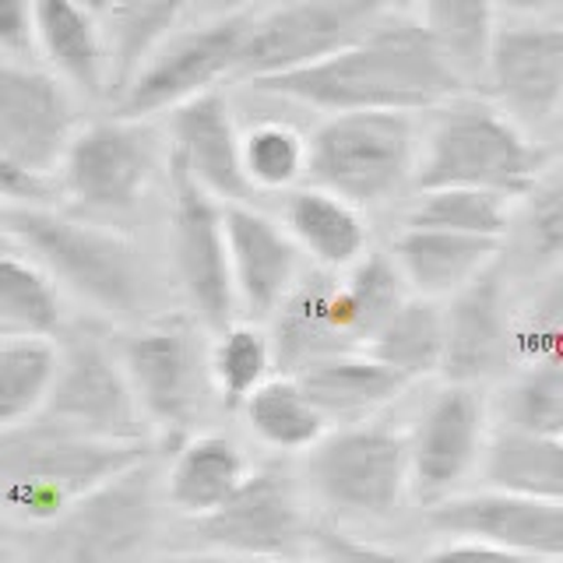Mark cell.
Here are the masks:
<instances>
[{
	"mask_svg": "<svg viewBox=\"0 0 563 563\" xmlns=\"http://www.w3.org/2000/svg\"><path fill=\"white\" fill-rule=\"evenodd\" d=\"M254 88L321 113H422L465 96V78L448 64L419 22L387 14L349 49L313 67L254 81Z\"/></svg>",
	"mask_w": 563,
	"mask_h": 563,
	"instance_id": "6da1fadb",
	"label": "cell"
},
{
	"mask_svg": "<svg viewBox=\"0 0 563 563\" xmlns=\"http://www.w3.org/2000/svg\"><path fill=\"white\" fill-rule=\"evenodd\" d=\"M152 457L148 440H106L49 416L0 433V510L57 525L85 493Z\"/></svg>",
	"mask_w": 563,
	"mask_h": 563,
	"instance_id": "7a4b0ae2",
	"label": "cell"
},
{
	"mask_svg": "<svg viewBox=\"0 0 563 563\" xmlns=\"http://www.w3.org/2000/svg\"><path fill=\"white\" fill-rule=\"evenodd\" d=\"M437 120L416 163V190L472 187L525 201L545 176V148L497 102L457 96L433 110Z\"/></svg>",
	"mask_w": 563,
	"mask_h": 563,
	"instance_id": "3957f363",
	"label": "cell"
},
{
	"mask_svg": "<svg viewBox=\"0 0 563 563\" xmlns=\"http://www.w3.org/2000/svg\"><path fill=\"white\" fill-rule=\"evenodd\" d=\"M4 233L29 254L57 286L106 313L141 307L145 275L137 251L113 229L60 216L53 208H4Z\"/></svg>",
	"mask_w": 563,
	"mask_h": 563,
	"instance_id": "277c9868",
	"label": "cell"
},
{
	"mask_svg": "<svg viewBox=\"0 0 563 563\" xmlns=\"http://www.w3.org/2000/svg\"><path fill=\"white\" fill-rule=\"evenodd\" d=\"M416 163L412 113H328L310 134L307 180L356 208H369L391 201L405 184H416Z\"/></svg>",
	"mask_w": 563,
	"mask_h": 563,
	"instance_id": "5b68a950",
	"label": "cell"
},
{
	"mask_svg": "<svg viewBox=\"0 0 563 563\" xmlns=\"http://www.w3.org/2000/svg\"><path fill=\"white\" fill-rule=\"evenodd\" d=\"M254 22V11H225L205 25L173 32L113 99V117L152 120L219 88L240 70Z\"/></svg>",
	"mask_w": 563,
	"mask_h": 563,
	"instance_id": "8992f818",
	"label": "cell"
},
{
	"mask_svg": "<svg viewBox=\"0 0 563 563\" xmlns=\"http://www.w3.org/2000/svg\"><path fill=\"white\" fill-rule=\"evenodd\" d=\"M317 497L342 515L391 518L409 489V437L380 422L331 427L307 451Z\"/></svg>",
	"mask_w": 563,
	"mask_h": 563,
	"instance_id": "52a82bcc",
	"label": "cell"
},
{
	"mask_svg": "<svg viewBox=\"0 0 563 563\" xmlns=\"http://www.w3.org/2000/svg\"><path fill=\"white\" fill-rule=\"evenodd\" d=\"M169 246L194 321L219 334L240 313L233 264H229L225 205L176 158H169Z\"/></svg>",
	"mask_w": 563,
	"mask_h": 563,
	"instance_id": "ba28073f",
	"label": "cell"
},
{
	"mask_svg": "<svg viewBox=\"0 0 563 563\" xmlns=\"http://www.w3.org/2000/svg\"><path fill=\"white\" fill-rule=\"evenodd\" d=\"M387 18L377 0H292L254 22L236 75L264 81L313 67L360 43Z\"/></svg>",
	"mask_w": 563,
	"mask_h": 563,
	"instance_id": "9c48e42d",
	"label": "cell"
},
{
	"mask_svg": "<svg viewBox=\"0 0 563 563\" xmlns=\"http://www.w3.org/2000/svg\"><path fill=\"white\" fill-rule=\"evenodd\" d=\"M158 163L148 120L106 117L81 123L67 145L57 187L70 205L92 216H128L148 190Z\"/></svg>",
	"mask_w": 563,
	"mask_h": 563,
	"instance_id": "30bf717a",
	"label": "cell"
},
{
	"mask_svg": "<svg viewBox=\"0 0 563 563\" xmlns=\"http://www.w3.org/2000/svg\"><path fill=\"white\" fill-rule=\"evenodd\" d=\"M120 360L145 419H152L169 440L184 444L201 416L205 398L208 360L198 339V321L184 313L158 317L123 342Z\"/></svg>",
	"mask_w": 563,
	"mask_h": 563,
	"instance_id": "8fae6325",
	"label": "cell"
},
{
	"mask_svg": "<svg viewBox=\"0 0 563 563\" xmlns=\"http://www.w3.org/2000/svg\"><path fill=\"white\" fill-rule=\"evenodd\" d=\"M158 532V472L152 457L117 472L57 521L64 563H141Z\"/></svg>",
	"mask_w": 563,
	"mask_h": 563,
	"instance_id": "7c38bea8",
	"label": "cell"
},
{
	"mask_svg": "<svg viewBox=\"0 0 563 563\" xmlns=\"http://www.w3.org/2000/svg\"><path fill=\"white\" fill-rule=\"evenodd\" d=\"M43 416L106 440H145V412L128 369L96 328L67 334Z\"/></svg>",
	"mask_w": 563,
	"mask_h": 563,
	"instance_id": "4fadbf2b",
	"label": "cell"
},
{
	"mask_svg": "<svg viewBox=\"0 0 563 563\" xmlns=\"http://www.w3.org/2000/svg\"><path fill=\"white\" fill-rule=\"evenodd\" d=\"M190 525L208 550L236 553L257 563L292 560L299 545L307 542V515L299 504V489L282 465L251 468L233 497Z\"/></svg>",
	"mask_w": 563,
	"mask_h": 563,
	"instance_id": "5bb4252c",
	"label": "cell"
},
{
	"mask_svg": "<svg viewBox=\"0 0 563 563\" xmlns=\"http://www.w3.org/2000/svg\"><path fill=\"white\" fill-rule=\"evenodd\" d=\"M78 128L75 92L53 70L0 57V152L57 180L60 158Z\"/></svg>",
	"mask_w": 563,
	"mask_h": 563,
	"instance_id": "9a60e30c",
	"label": "cell"
},
{
	"mask_svg": "<svg viewBox=\"0 0 563 563\" xmlns=\"http://www.w3.org/2000/svg\"><path fill=\"white\" fill-rule=\"evenodd\" d=\"M486 412L483 398L468 384H448L409 437V489L422 507H437L451 497L483 462Z\"/></svg>",
	"mask_w": 563,
	"mask_h": 563,
	"instance_id": "2e32d148",
	"label": "cell"
},
{
	"mask_svg": "<svg viewBox=\"0 0 563 563\" xmlns=\"http://www.w3.org/2000/svg\"><path fill=\"white\" fill-rule=\"evenodd\" d=\"M483 85L525 131L550 123L563 110V22L497 29Z\"/></svg>",
	"mask_w": 563,
	"mask_h": 563,
	"instance_id": "e0dca14e",
	"label": "cell"
},
{
	"mask_svg": "<svg viewBox=\"0 0 563 563\" xmlns=\"http://www.w3.org/2000/svg\"><path fill=\"white\" fill-rule=\"evenodd\" d=\"M433 532L448 539H479L542 563L563 560V504L518 497L504 489L457 493L427 507Z\"/></svg>",
	"mask_w": 563,
	"mask_h": 563,
	"instance_id": "ac0fdd59",
	"label": "cell"
},
{
	"mask_svg": "<svg viewBox=\"0 0 563 563\" xmlns=\"http://www.w3.org/2000/svg\"><path fill=\"white\" fill-rule=\"evenodd\" d=\"M515 317L507 303L504 257L475 275L465 289L448 296L444 307V366L448 384H468L493 377L515 356Z\"/></svg>",
	"mask_w": 563,
	"mask_h": 563,
	"instance_id": "d6986e66",
	"label": "cell"
},
{
	"mask_svg": "<svg viewBox=\"0 0 563 563\" xmlns=\"http://www.w3.org/2000/svg\"><path fill=\"white\" fill-rule=\"evenodd\" d=\"M225 236L240 310L254 324L272 321L303 275V251L286 225L251 205H225Z\"/></svg>",
	"mask_w": 563,
	"mask_h": 563,
	"instance_id": "ffe728a7",
	"label": "cell"
},
{
	"mask_svg": "<svg viewBox=\"0 0 563 563\" xmlns=\"http://www.w3.org/2000/svg\"><path fill=\"white\" fill-rule=\"evenodd\" d=\"M169 158H176L222 205H251L254 187L243 173V131L222 88L176 106L169 113Z\"/></svg>",
	"mask_w": 563,
	"mask_h": 563,
	"instance_id": "44dd1931",
	"label": "cell"
},
{
	"mask_svg": "<svg viewBox=\"0 0 563 563\" xmlns=\"http://www.w3.org/2000/svg\"><path fill=\"white\" fill-rule=\"evenodd\" d=\"M334 286H339L334 272L313 268L299 275L292 292L282 299V307L272 317V334H268L272 352H275V374L299 377L313 363L356 349L339 321Z\"/></svg>",
	"mask_w": 563,
	"mask_h": 563,
	"instance_id": "7402d4cb",
	"label": "cell"
},
{
	"mask_svg": "<svg viewBox=\"0 0 563 563\" xmlns=\"http://www.w3.org/2000/svg\"><path fill=\"white\" fill-rule=\"evenodd\" d=\"M504 240L451 233V229L405 225L391 243V257L409 282L412 296L448 299L500 261Z\"/></svg>",
	"mask_w": 563,
	"mask_h": 563,
	"instance_id": "603a6c76",
	"label": "cell"
},
{
	"mask_svg": "<svg viewBox=\"0 0 563 563\" xmlns=\"http://www.w3.org/2000/svg\"><path fill=\"white\" fill-rule=\"evenodd\" d=\"M35 49L70 92L110 96V46L99 18L75 0H35Z\"/></svg>",
	"mask_w": 563,
	"mask_h": 563,
	"instance_id": "cb8c5ba5",
	"label": "cell"
},
{
	"mask_svg": "<svg viewBox=\"0 0 563 563\" xmlns=\"http://www.w3.org/2000/svg\"><path fill=\"white\" fill-rule=\"evenodd\" d=\"M299 380H303L317 409L324 412L328 427L369 422L384 405H391L409 387L401 374H395L391 366H384L363 349L339 352V356L313 363L299 374Z\"/></svg>",
	"mask_w": 563,
	"mask_h": 563,
	"instance_id": "d4e9b609",
	"label": "cell"
},
{
	"mask_svg": "<svg viewBox=\"0 0 563 563\" xmlns=\"http://www.w3.org/2000/svg\"><path fill=\"white\" fill-rule=\"evenodd\" d=\"M289 236L299 243L313 268H324L342 275L360 257H366V219L363 208L339 198L324 187H296L286 201V222Z\"/></svg>",
	"mask_w": 563,
	"mask_h": 563,
	"instance_id": "484cf974",
	"label": "cell"
},
{
	"mask_svg": "<svg viewBox=\"0 0 563 563\" xmlns=\"http://www.w3.org/2000/svg\"><path fill=\"white\" fill-rule=\"evenodd\" d=\"M251 475L243 451L222 433H190L173 454L166 497L184 518L198 521L219 510Z\"/></svg>",
	"mask_w": 563,
	"mask_h": 563,
	"instance_id": "4316f807",
	"label": "cell"
},
{
	"mask_svg": "<svg viewBox=\"0 0 563 563\" xmlns=\"http://www.w3.org/2000/svg\"><path fill=\"white\" fill-rule=\"evenodd\" d=\"M486 489L563 504V437L504 427L483 451Z\"/></svg>",
	"mask_w": 563,
	"mask_h": 563,
	"instance_id": "83f0119b",
	"label": "cell"
},
{
	"mask_svg": "<svg viewBox=\"0 0 563 563\" xmlns=\"http://www.w3.org/2000/svg\"><path fill=\"white\" fill-rule=\"evenodd\" d=\"M405 299H409V282H405L398 261L380 251H366V257L342 272L339 286H334L339 321L356 349L374 339Z\"/></svg>",
	"mask_w": 563,
	"mask_h": 563,
	"instance_id": "f1b7e54d",
	"label": "cell"
},
{
	"mask_svg": "<svg viewBox=\"0 0 563 563\" xmlns=\"http://www.w3.org/2000/svg\"><path fill=\"white\" fill-rule=\"evenodd\" d=\"M363 352L391 366L409 384L440 374L444 366V307H437V299L427 296H409L363 345Z\"/></svg>",
	"mask_w": 563,
	"mask_h": 563,
	"instance_id": "f546056e",
	"label": "cell"
},
{
	"mask_svg": "<svg viewBox=\"0 0 563 563\" xmlns=\"http://www.w3.org/2000/svg\"><path fill=\"white\" fill-rule=\"evenodd\" d=\"M60 369V345L40 334L0 339V433L43 416Z\"/></svg>",
	"mask_w": 563,
	"mask_h": 563,
	"instance_id": "4dcf8cb0",
	"label": "cell"
},
{
	"mask_svg": "<svg viewBox=\"0 0 563 563\" xmlns=\"http://www.w3.org/2000/svg\"><path fill=\"white\" fill-rule=\"evenodd\" d=\"M240 412L246 416V427L254 430L261 444L289 454L310 451L331 430L324 412L307 395L303 380L289 374H272L243 401Z\"/></svg>",
	"mask_w": 563,
	"mask_h": 563,
	"instance_id": "1f68e13d",
	"label": "cell"
},
{
	"mask_svg": "<svg viewBox=\"0 0 563 563\" xmlns=\"http://www.w3.org/2000/svg\"><path fill=\"white\" fill-rule=\"evenodd\" d=\"M419 11V25L430 32V40L465 85L483 81L497 40V0H422Z\"/></svg>",
	"mask_w": 563,
	"mask_h": 563,
	"instance_id": "d6a6232c",
	"label": "cell"
},
{
	"mask_svg": "<svg viewBox=\"0 0 563 563\" xmlns=\"http://www.w3.org/2000/svg\"><path fill=\"white\" fill-rule=\"evenodd\" d=\"M190 0H117L106 14L110 46V96L117 99L152 53L176 32Z\"/></svg>",
	"mask_w": 563,
	"mask_h": 563,
	"instance_id": "836d02e7",
	"label": "cell"
},
{
	"mask_svg": "<svg viewBox=\"0 0 563 563\" xmlns=\"http://www.w3.org/2000/svg\"><path fill=\"white\" fill-rule=\"evenodd\" d=\"M64 324L60 286L22 251H0V328L53 339Z\"/></svg>",
	"mask_w": 563,
	"mask_h": 563,
	"instance_id": "e575fe53",
	"label": "cell"
},
{
	"mask_svg": "<svg viewBox=\"0 0 563 563\" xmlns=\"http://www.w3.org/2000/svg\"><path fill=\"white\" fill-rule=\"evenodd\" d=\"M515 222V201L493 190L472 187H433L419 190L409 208L405 225H427V229H451V233L489 236L504 240Z\"/></svg>",
	"mask_w": 563,
	"mask_h": 563,
	"instance_id": "d590c367",
	"label": "cell"
},
{
	"mask_svg": "<svg viewBox=\"0 0 563 563\" xmlns=\"http://www.w3.org/2000/svg\"><path fill=\"white\" fill-rule=\"evenodd\" d=\"M208 374L225 409H243V401L275 374L272 339L254 321H233L216 334Z\"/></svg>",
	"mask_w": 563,
	"mask_h": 563,
	"instance_id": "8d00e7d4",
	"label": "cell"
},
{
	"mask_svg": "<svg viewBox=\"0 0 563 563\" xmlns=\"http://www.w3.org/2000/svg\"><path fill=\"white\" fill-rule=\"evenodd\" d=\"M310 137L292 123L261 120L243 131V173L254 190H296L307 176Z\"/></svg>",
	"mask_w": 563,
	"mask_h": 563,
	"instance_id": "74e56055",
	"label": "cell"
},
{
	"mask_svg": "<svg viewBox=\"0 0 563 563\" xmlns=\"http://www.w3.org/2000/svg\"><path fill=\"white\" fill-rule=\"evenodd\" d=\"M510 430L563 437V360L528 363L504 398Z\"/></svg>",
	"mask_w": 563,
	"mask_h": 563,
	"instance_id": "f35d334b",
	"label": "cell"
},
{
	"mask_svg": "<svg viewBox=\"0 0 563 563\" xmlns=\"http://www.w3.org/2000/svg\"><path fill=\"white\" fill-rule=\"evenodd\" d=\"M515 356L525 363L563 360V261L515 328Z\"/></svg>",
	"mask_w": 563,
	"mask_h": 563,
	"instance_id": "ab89813d",
	"label": "cell"
},
{
	"mask_svg": "<svg viewBox=\"0 0 563 563\" xmlns=\"http://www.w3.org/2000/svg\"><path fill=\"white\" fill-rule=\"evenodd\" d=\"M525 251L536 268H556L563 261V169L542 176L525 198Z\"/></svg>",
	"mask_w": 563,
	"mask_h": 563,
	"instance_id": "60d3db41",
	"label": "cell"
},
{
	"mask_svg": "<svg viewBox=\"0 0 563 563\" xmlns=\"http://www.w3.org/2000/svg\"><path fill=\"white\" fill-rule=\"evenodd\" d=\"M60 194L53 176H40L14 163L8 152H0V205L11 208H49Z\"/></svg>",
	"mask_w": 563,
	"mask_h": 563,
	"instance_id": "b9f144b4",
	"label": "cell"
},
{
	"mask_svg": "<svg viewBox=\"0 0 563 563\" xmlns=\"http://www.w3.org/2000/svg\"><path fill=\"white\" fill-rule=\"evenodd\" d=\"M35 53V0H0V57L25 60Z\"/></svg>",
	"mask_w": 563,
	"mask_h": 563,
	"instance_id": "7bdbcfd3",
	"label": "cell"
},
{
	"mask_svg": "<svg viewBox=\"0 0 563 563\" xmlns=\"http://www.w3.org/2000/svg\"><path fill=\"white\" fill-rule=\"evenodd\" d=\"M405 563H542V560L510 553L479 539H451L448 545H440V550H430L422 556H405Z\"/></svg>",
	"mask_w": 563,
	"mask_h": 563,
	"instance_id": "ee69618b",
	"label": "cell"
},
{
	"mask_svg": "<svg viewBox=\"0 0 563 563\" xmlns=\"http://www.w3.org/2000/svg\"><path fill=\"white\" fill-rule=\"evenodd\" d=\"M152 563H257V560H246L236 553H222V550H184V553H166V556H155Z\"/></svg>",
	"mask_w": 563,
	"mask_h": 563,
	"instance_id": "f6af8a7d",
	"label": "cell"
},
{
	"mask_svg": "<svg viewBox=\"0 0 563 563\" xmlns=\"http://www.w3.org/2000/svg\"><path fill=\"white\" fill-rule=\"evenodd\" d=\"M497 8L507 14H518V18H550L563 11V0H497Z\"/></svg>",
	"mask_w": 563,
	"mask_h": 563,
	"instance_id": "bcb514c9",
	"label": "cell"
},
{
	"mask_svg": "<svg viewBox=\"0 0 563 563\" xmlns=\"http://www.w3.org/2000/svg\"><path fill=\"white\" fill-rule=\"evenodd\" d=\"M377 4L387 11V14H398V18H409L412 11L422 8V0H377Z\"/></svg>",
	"mask_w": 563,
	"mask_h": 563,
	"instance_id": "7dc6e473",
	"label": "cell"
},
{
	"mask_svg": "<svg viewBox=\"0 0 563 563\" xmlns=\"http://www.w3.org/2000/svg\"><path fill=\"white\" fill-rule=\"evenodd\" d=\"M282 4H292V0H229V11H254V8H282Z\"/></svg>",
	"mask_w": 563,
	"mask_h": 563,
	"instance_id": "c3c4849f",
	"label": "cell"
},
{
	"mask_svg": "<svg viewBox=\"0 0 563 563\" xmlns=\"http://www.w3.org/2000/svg\"><path fill=\"white\" fill-rule=\"evenodd\" d=\"M75 4H81L85 11H92L96 18H106V14L113 11V4H117V0H75Z\"/></svg>",
	"mask_w": 563,
	"mask_h": 563,
	"instance_id": "681fc988",
	"label": "cell"
},
{
	"mask_svg": "<svg viewBox=\"0 0 563 563\" xmlns=\"http://www.w3.org/2000/svg\"><path fill=\"white\" fill-rule=\"evenodd\" d=\"M11 560V536H8V525L4 518H0V563Z\"/></svg>",
	"mask_w": 563,
	"mask_h": 563,
	"instance_id": "f907efd6",
	"label": "cell"
},
{
	"mask_svg": "<svg viewBox=\"0 0 563 563\" xmlns=\"http://www.w3.org/2000/svg\"><path fill=\"white\" fill-rule=\"evenodd\" d=\"M268 563H331V560H268Z\"/></svg>",
	"mask_w": 563,
	"mask_h": 563,
	"instance_id": "816d5d0a",
	"label": "cell"
},
{
	"mask_svg": "<svg viewBox=\"0 0 563 563\" xmlns=\"http://www.w3.org/2000/svg\"><path fill=\"white\" fill-rule=\"evenodd\" d=\"M0 236H4V208H0Z\"/></svg>",
	"mask_w": 563,
	"mask_h": 563,
	"instance_id": "f5cc1de1",
	"label": "cell"
}]
</instances>
